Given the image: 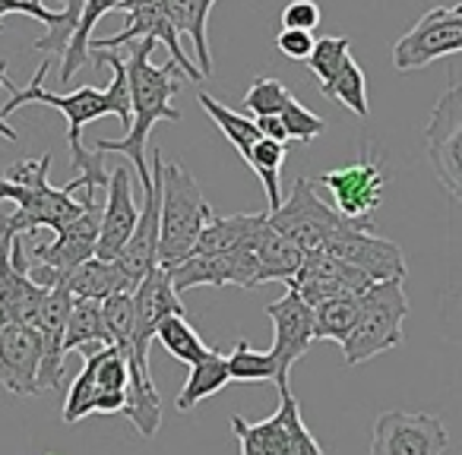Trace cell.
Returning <instances> with one entry per match:
<instances>
[{"mask_svg": "<svg viewBox=\"0 0 462 455\" xmlns=\"http://www.w3.org/2000/svg\"><path fill=\"white\" fill-rule=\"evenodd\" d=\"M89 58L96 60V67H111V83L108 89H92V86H79V89L67 92V96H58V92L45 89V77L51 70V60H42V67L35 70L32 83L26 89H16L10 96V102L4 105L0 117L7 121V114L26 108V105H45V108H54L67 117V142H70V168L77 177L70 184H64V190L77 193V190H98L105 187L108 190V177L111 171L105 174V152H96V149L83 146V127L89 121H98L105 114H117L124 123V130H130V83H127V58L115 51H89Z\"/></svg>", "mask_w": 462, "mask_h": 455, "instance_id": "cell-1", "label": "cell"}, {"mask_svg": "<svg viewBox=\"0 0 462 455\" xmlns=\"http://www.w3.org/2000/svg\"><path fill=\"white\" fill-rule=\"evenodd\" d=\"M314 45H317L314 35L304 32V29H282V32L276 35L279 54H285L289 60H308Z\"/></svg>", "mask_w": 462, "mask_h": 455, "instance_id": "cell-38", "label": "cell"}, {"mask_svg": "<svg viewBox=\"0 0 462 455\" xmlns=\"http://www.w3.org/2000/svg\"><path fill=\"white\" fill-rule=\"evenodd\" d=\"M216 218L197 177L180 161L162 165V224H159V266L190 257L206 224Z\"/></svg>", "mask_w": 462, "mask_h": 455, "instance_id": "cell-4", "label": "cell"}, {"mask_svg": "<svg viewBox=\"0 0 462 455\" xmlns=\"http://www.w3.org/2000/svg\"><path fill=\"white\" fill-rule=\"evenodd\" d=\"M323 14L317 7V0H291L282 10V29H304V32H314L320 26Z\"/></svg>", "mask_w": 462, "mask_h": 455, "instance_id": "cell-37", "label": "cell"}, {"mask_svg": "<svg viewBox=\"0 0 462 455\" xmlns=\"http://www.w3.org/2000/svg\"><path fill=\"white\" fill-rule=\"evenodd\" d=\"M462 51V4L434 7L393 45V67L399 73L421 70L437 58Z\"/></svg>", "mask_w": 462, "mask_h": 455, "instance_id": "cell-8", "label": "cell"}, {"mask_svg": "<svg viewBox=\"0 0 462 455\" xmlns=\"http://www.w3.org/2000/svg\"><path fill=\"white\" fill-rule=\"evenodd\" d=\"M67 288H70V295L77 297V301H98L102 304V301H108V297L130 291V285H127V278H124V272L117 269V263L92 257L70 272Z\"/></svg>", "mask_w": 462, "mask_h": 455, "instance_id": "cell-20", "label": "cell"}, {"mask_svg": "<svg viewBox=\"0 0 462 455\" xmlns=\"http://www.w3.org/2000/svg\"><path fill=\"white\" fill-rule=\"evenodd\" d=\"M127 20H124V29L117 35H111V39H96L89 45V51H115V48H127L134 45V41H159V45L168 48V54H171V60L178 64V70L184 73L190 83H199L203 79V73H199V67L190 64V58L184 54V48H180L178 41V26L171 23V16L165 14V7L162 4H143V7H130V10H121Z\"/></svg>", "mask_w": 462, "mask_h": 455, "instance_id": "cell-14", "label": "cell"}, {"mask_svg": "<svg viewBox=\"0 0 462 455\" xmlns=\"http://www.w3.org/2000/svg\"><path fill=\"white\" fill-rule=\"evenodd\" d=\"M155 41L143 39L127 51V83H130V130L124 140H96V152H121L134 161V174L140 177V187H152V168H149V133L159 121L178 123L180 111L171 105V98L180 92V70L174 60L152 64L149 51Z\"/></svg>", "mask_w": 462, "mask_h": 455, "instance_id": "cell-2", "label": "cell"}, {"mask_svg": "<svg viewBox=\"0 0 462 455\" xmlns=\"http://www.w3.org/2000/svg\"><path fill=\"white\" fill-rule=\"evenodd\" d=\"M0 89H7L10 96L16 92V83L7 77V60H0ZM0 136H4V140H10V142L20 140V133H16L14 127H7V121H4V117H0Z\"/></svg>", "mask_w": 462, "mask_h": 455, "instance_id": "cell-39", "label": "cell"}, {"mask_svg": "<svg viewBox=\"0 0 462 455\" xmlns=\"http://www.w3.org/2000/svg\"><path fill=\"white\" fill-rule=\"evenodd\" d=\"M447 423L428 411H383L374 421L371 455H443Z\"/></svg>", "mask_w": 462, "mask_h": 455, "instance_id": "cell-12", "label": "cell"}, {"mask_svg": "<svg viewBox=\"0 0 462 455\" xmlns=\"http://www.w3.org/2000/svg\"><path fill=\"white\" fill-rule=\"evenodd\" d=\"M266 215H270L273 228L295 247H301L304 253L323 250V244L333 238L336 228L346 222L333 205L317 196L314 180L308 177H298L291 184V193L282 199V205L276 212H266Z\"/></svg>", "mask_w": 462, "mask_h": 455, "instance_id": "cell-7", "label": "cell"}, {"mask_svg": "<svg viewBox=\"0 0 462 455\" xmlns=\"http://www.w3.org/2000/svg\"><path fill=\"white\" fill-rule=\"evenodd\" d=\"M197 102H199V108L216 121V127L225 133V140L238 149L241 159H247V152L263 140V133H260V127H257L254 117H245V114H238V111H231L228 105H222L218 98L206 96V92H199Z\"/></svg>", "mask_w": 462, "mask_h": 455, "instance_id": "cell-26", "label": "cell"}, {"mask_svg": "<svg viewBox=\"0 0 462 455\" xmlns=\"http://www.w3.org/2000/svg\"><path fill=\"white\" fill-rule=\"evenodd\" d=\"M291 92L285 89L279 79H273V77H260L257 83L247 89V96H245V108L251 111L254 117H279L282 114V108L291 102Z\"/></svg>", "mask_w": 462, "mask_h": 455, "instance_id": "cell-35", "label": "cell"}, {"mask_svg": "<svg viewBox=\"0 0 462 455\" xmlns=\"http://www.w3.org/2000/svg\"><path fill=\"white\" fill-rule=\"evenodd\" d=\"M105 329L111 335V345L121 348L124 358H134V329H136V310H134V291H124L108 301H102Z\"/></svg>", "mask_w": 462, "mask_h": 455, "instance_id": "cell-31", "label": "cell"}, {"mask_svg": "<svg viewBox=\"0 0 462 455\" xmlns=\"http://www.w3.org/2000/svg\"><path fill=\"white\" fill-rule=\"evenodd\" d=\"M231 430L241 442V455H323L320 442L304 427L301 408H298V398L291 392H285L273 417L251 423L241 414H235Z\"/></svg>", "mask_w": 462, "mask_h": 455, "instance_id": "cell-6", "label": "cell"}, {"mask_svg": "<svg viewBox=\"0 0 462 455\" xmlns=\"http://www.w3.org/2000/svg\"><path fill=\"white\" fill-rule=\"evenodd\" d=\"M323 250L346 259L348 266L365 272L371 282H393V278L405 282V272H409L399 244L374 234L371 222H348L346 218L333 232V238L323 244Z\"/></svg>", "mask_w": 462, "mask_h": 455, "instance_id": "cell-9", "label": "cell"}, {"mask_svg": "<svg viewBox=\"0 0 462 455\" xmlns=\"http://www.w3.org/2000/svg\"><path fill=\"white\" fill-rule=\"evenodd\" d=\"M320 92L327 98H336L339 105H346L352 114H358V117L371 114V105H367V79H365V70H361L355 60H348L346 70L329 86H320Z\"/></svg>", "mask_w": 462, "mask_h": 455, "instance_id": "cell-33", "label": "cell"}, {"mask_svg": "<svg viewBox=\"0 0 462 455\" xmlns=\"http://www.w3.org/2000/svg\"><path fill=\"white\" fill-rule=\"evenodd\" d=\"M371 285H374L371 278L355 269V266H348L346 259L333 257L327 250H310L304 253L301 269L289 282V288H295L308 307H317V304L329 301V297L365 295Z\"/></svg>", "mask_w": 462, "mask_h": 455, "instance_id": "cell-17", "label": "cell"}, {"mask_svg": "<svg viewBox=\"0 0 462 455\" xmlns=\"http://www.w3.org/2000/svg\"><path fill=\"white\" fill-rule=\"evenodd\" d=\"M152 187L146 193V203L140 209V222H136L134 234L124 244L121 257L115 259L117 269L124 272L130 291H136V285L159 269V224H162V152L152 149Z\"/></svg>", "mask_w": 462, "mask_h": 455, "instance_id": "cell-13", "label": "cell"}, {"mask_svg": "<svg viewBox=\"0 0 462 455\" xmlns=\"http://www.w3.org/2000/svg\"><path fill=\"white\" fill-rule=\"evenodd\" d=\"M314 184L327 187L329 196H333L329 205H333L342 218H348V222H371V212L377 209L380 199H383L386 177L377 161L367 155V159L355 161V165L320 174V177H314Z\"/></svg>", "mask_w": 462, "mask_h": 455, "instance_id": "cell-15", "label": "cell"}, {"mask_svg": "<svg viewBox=\"0 0 462 455\" xmlns=\"http://www.w3.org/2000/svg\"><path fill=\"white\" fill-rule=\"evenodd\" d=\"M358 307H361V295H342L317 304L314 307L317 339H329L346 345L355 329V320H358Z\"/></svg>", "mask_w": 462, "mask_h": 455, "instance_id": "cell-28", "label": "cell"}, {"mask_svg": "<svg viewBox=\"0 0 462 455\" xmlns=\"http://www.w3.org/2000/svg\"><path fill=\"white\" fill-rule=\"evenodd\" d=\"M14 196H16V187L10 184L4 174H0V203H4V199H10V203H14Z\"/></svg>", "mask_w": 462, "mask_h": 455, "instance_id": "cell-41", "label": "cell"}, {"mask_svg": "<svg viewBox=\"0 0 462 455\" xmlns=\"http://www.w3.org/2000/svg\"><path fill=\"white\" fill-rule=\"evenodd\" d=\"M266 316L273 320V360H276V386L279 396H285L289 389V373L298 360L308 354V348L317 341V323H314V307L304 304V297L295 288L285 291L279 301H273L266 307Z\"/></svg>", "mask_w": 462, "mask_h": 455, "instance_id": "cell-11", "label": "cell"}, {"mask_svg": "<svg viewBox=\"0 0 462 455\" xmlns=\"http://www.w3.org/2000/svg\"><path fill=\"white\" fill-rule=\"evenodd\" d=\"M247 165L254 168V174L260 177L266 190V203L270 209L266 212H276L282 205V190H279V174H282V165H285V142H276V140H260L257 146L247 152Z\"/></svg>", "mask_w": 462, "mask_h": 455, "instance_id": "cell-29", "label": "cell"}, {"mask_svg": "<svg viewBox=\"0 0 462 455\" xmlns=\"http://www.w3.org/2000/svg\"><path fill=\"white\" fill-rule=\"evenodd\" d=\"M254 222H257V215H216L203 228L190 257H218V253L235 250L251 234Z\"/></svg>", "mask_w": 462, "mask_h": 455, "instance_id": "cell-27", "label": "cell"}, {"mask_svg": "<svg viewBox=\"0 0 462 455\" xmlns=\"http://www.w3.org/2000/svg\"><path fill=\"white\" fill-rule=\"evenodd\" d=\"M228 383V358L222 351H216V348H209V354L190 367V377H187L184 389L178 392V411H193L199 402L222 392Z\"/></svg>", "mask_w": 462, "mask_h": 455, "instance_id": "cell-25", "label": "cell"}, {"mask_svg": "<svg viewBox=\"0 0 462 455\" xmlns=\"http://www.w3.org/2000/svg\"><path fill=\"white\" fill-rule=\"evenodd\" d=\"M155 339H159L162 348H165L174 360H180V364L193 367L209 354V348L203 345L197 329L187 323V316H168V320H162L159 329H155Z\"/></svg>", "mask_w": 462, "mask_h": 455, "instance_id": "cell-30", "label": "cell"}, {"mask_svg": "<svg viewBox=\"0 0 462 455\" xmlns=\"http://www.w3.org/2000/svg\"><path fill=\"white\" fill-rule=\"evenodd\" d=\"M304 263V250L295 247L289 238L276 232L270 224V215H266L263 232H260V285L266 282H285L298 276Z\"/></svg>", "mask_w": 462, "mask_h": 455, "instance_id": "cell-21", "label": "cell"}, {"mask_svg": "<svg viewBox=\"0 0 462 455\" xmlns=\"http://www.w3.org/2000/svg\"><path fill=\"white\" fill-rule=\"evenodd\" d=\"M134 310H136L134 358H127V360L152 377V370H149V341L155 339V329H159V323L168 320V316H187L184 304H180V295L174 291L171 278H168V272L162 269V266L155 272H149V276L136 285Z\"/></svg>", "mask_w": 462, "mask_h": 455, "instance_id": "cell-16", "label": "cell"}, {"mask_svg": "<svg viewBox=\"0 0 462 455\" xmlns=\"http://www.w3.org/2000/svg\"><path fill=\"white\" fill-rule=\"evenodd\" d=\"M348 39H342V35H327V39H320L314 45V51H310L308 58V67L314 70V77L320 79V86H329L336 77H339L342 70H346V64L352 60V54H348Z\"/></svg>", "mask_w": 462, "mask_h": 455, "instance_id": "cell-34", "label": "cell"}, {"mask_svg": "<svg viewBox=\"0 0 462 455\" xmlns=\"http://www.w3.org/2000/svg\"><path fill=\"white\" fill-rule=\"evenodd\" d=\"M48 165H51V152H45L42 159L16 161L4 174L16 187V196H14L16 212L0 218V228H7L14 238H20V234L29 238L39 228H51L58 234L83 215L86 205L79 199H73L70 190L54 187L48 180Z\"/></svg>", "mask_w": 462, "mask_h": 455, "instance_id": "cell-3", "label": "cell"}, {"mask_svg": "<svg viewBox=\"0 0 462 455\" xmlns=\"http://www.w3.org/2000/svg\"><path fill=\"white\" fill-rule=\"evenodd\" d=\"M279 121H282L285 133H289V140H298V142H314L317 136L327 130V123H323L320 114H314V111L304 108L298 98H291L289 105L282 108V114H279Z\"/></svg>", "mask_w": 462, "mask_h": 455, "instance_id": "cell-36", "label": "cell"}, {"mask_svg": "<svg viewBox=\"0 0 462 455\" xmlns=\"http://www.w3.org/2000/svg\"><path fill=\"white\" fill-rule=\"evenodd\" d=\"M124 0H83V7H79V20H77V32H73L70 45L64 51V64H60V83L70 86L73 77H77L79 67L89 60V45H92V29L96 23L102 20L105 14L111 10H121Z\"/></svg>", "mask_w": 462, "mask_h": 455, "instance_id": "cell-24", "label": "cell"}, {"mask_svg": "<svg viewBox=\"0 0 462 455\" xmlns=\"http://www.w3.org/2000/svg\"><path fill=\"white\" fill-rule=\"evenodd\" d=\"M108 345H111V335H108V329H105L102 304L77 301V297H73V310H70V320H67V332H64V354H70V351L92 354Z\"/></svg>", "mask_w": 462, "mask_h": 455, "instance_id": "cell-23", "label": "cell"}, {"mask_svg": "<svg viewBox=\"0 0 462 455\" xmlns=\"http://www.w3.org/2000/svg\"><path fill=\"white\" fill-rule=\"evenodd\" d=\"M212 4L216 0H162V7L171 16L178 32L190 35L193 54H197L203 77H212V51H209V39H206V23H209Z\"/></svg>", "mask_w": 462, "mask_h": 455, "instance_id": "cell-22", "label": "cell"}, {"mask_svg": "<svg viewBox=\"0 0 462 455\" xmlns=\"http://www.w3.org/2000/svg\"><path fill=\"white\" fill-rule=\"evenodd\" d=\"M424 142H428V159L434 165L437 180L449 196L462 203V83L449 86L437 98L424 130Z\"/></svg>", "mask_w": 462, "mask_h": 455, "instance_id": "cell-10", "label": "cell"}, {"mask_svg": "<svg viewBox=\"0 0 462 455\" xmlns=\"http://www.w3.org/2000/svg\"><path fill=\"white\" fill-rule=\"evenodd\" d=\"M260 127V133L266 136V140H276V142H289V133H285L282 121L279 117H254Z\"/></svg>", "mask_w": 462, "mask_h": 455, "instance_id": "cell-40", "label": "cell"}, {"mask_svg": "<svg viewBox=\"0 0 462 455\" xmlns=\"http://www.w3.org/2000/svg\"><path fill=\"white\" fill-rule=\"evenodd\" d=\"M130 168H115L108 177V203L102 205V228H98V244L96 257L115 263L121 257L124 244L134 234L136 222H140V205L134 199V184H130Z\"/></svg>", "mask_w": 462, "mask_h": 455, "instance_id": "cell-19", "label": "cell"}, {"mask_svg": "<svg viewBox=\"0 0 462 455\" xmlns=\"http://www.w3.org/2000/svg\"><path fill=\"white\" fill-rule=\"evenodd\" d=\"M42 370V335L23 323H0V386L14 396H35Z\"/></svg>", "mask_w": 462, "mask_h": 455, "instance_id": "cell-18", "label": "cell"}, {"mask_svg": "<svg viewBox=\"0 0 462 455\" xmlns=\"http://www.w3.org/2000/svg\"><path fill=\"white\" fill-rule=\"evenodd\" d=\"M228 358V377L231 383H276V360L270 351H257L245 339L235 345V351L225 354Z\"/></svg>", "mask_w": 462, "mask_h": 455, "instance_id": "cell-32", "label": "cell"}, {"mask_svg": "<svg viewBox=\"0 0 462 455\" xmlns=\"http://www.w3.org/2000/svg\"><path fill=\"white\" fill-rule=\"evenodd\" d=\"M409 316V297H405L402 278L393 282H374L371 288L361 295L358 320L342 345L346 351V364L358 367L374 360L377 354L393 351L402 345V323Z\"/></svg>", "mask_w": 462, "mask_h": 455, "instance_id": "cell-5", "label": "cell"}]
</instances>
